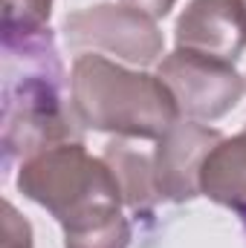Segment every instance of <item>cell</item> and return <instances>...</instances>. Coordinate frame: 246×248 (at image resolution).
<instances>
[{"instance_id":"cell-7","label":"cell","mask_w":246,"mask_h":248,"mask_svg":"<svg viewBox=\"0 0 246 248\" xmlns=\"http://www.w3.org/2000/svg\"><path fill=\"white\" fill-rule=\"evenodd\" d=\"M177 49L235 63L246 52V0H191L174 26Z\"/></svg>"},{"instance_id":"cell-5","label":"cell","mask_w":246,"mask_h":248,"mask_svg":"<svg viewBox=\"0 0 246 248\" xmlns=\"http://www.w3.org/2000/svg\"><path fill=\"white\" fill-rule=\"evenodd\" d=\"M157 75L177 98L180 116L188 122H217L229 116L246 93V78L235 63L174 49L157 63Z\"/></svg>"},{"instance_id":"cell-1","label":"cell","mask_w":246,"mask_h":248,"mask_svg":"<svg viewBox=\"0 0 246 248\" xmlns=\"http://www.w3.org/2000/svg\"><path fill=\"white\" fill-rule=\"evenodd\" d=\"M64 66L44 29L29 38L3 41V153L29 159L64 141H81V124L61 95Z\"/></svg>"},{"instance_id":"cell-8","label":"cell","mask_w":246,"mask_h":248,"mask_svg":"<svg viewBox=\"0 0 246 248\" xmlns=\"http://www.w3.org/2000/svg\"><path fill=\"white\" fill-rule=\"evenodd\" d=\"M200 196L246 217V124L241 133L223 136L200 170Z\"/></svg>"},{"instance_id":"cell-2","label":"cell","mask_w":246,"mask_h":248,"mask_svg":"<svg viewBox=\"0 0 246 248\" xmlns=\"http://www.w3.org/2000/svg\"><path fill=\"white\" fill-rule=\"evenodd\" d=\"M15 185L58 219L64 243H78L127 222L110 165L93 156L84 141H64L23 159Z\"/></svg>"},{"instance_id":"cell-4","label":"cell","mask_w":246,"mask_h":248,"mask_svg":"<svg viewBox=\"0 0 246 248\" xmlns=\"http://www.w3.org/2000/svg\"><path fill=\"white\" fill-rule=\"evenodd\" d=\"M64 41L72 52H105L133 66L165 58V38L157 20L124 3H96L64 17Z\"/></svg>"},{"instance_id":"cell-9","label":"cell","mask_w":246,"mask_h":248,"mask_svg":"<svg viewBox=\"0 0 246 248\" xmlns=\"http://www.w3.org/2000/svg\"><path fill=\"white\" fill-rule=\"evenodd\" d=\"M102 159L110 165L119 190H122L124 205L136 214L151 211L159 199L157 193V179H154V153H145L133 144V139H119L113 136L105 144Z\"/></svg>"},{"instance_id":"cell-6","label":"cell","mask_w":246,"mask_h":248,"mask_svg":"<svg viewBox=\"0 0 246 248\" xmlns=\"http://www.w3.org/2000/svg\"><path fill=\"white\" fill-rule=\"evenodd\" d=\"M223 139L220 130L203 122H177L168 127L154 147V179L157 193L165 202H191L200 196V170L206 156Z\"/></svg>"},{"instance_id":"cell-12","label":"cell","mask_w":246,"mask_h":248,"mask_svg":"<svg viewBox=\"0 0 246 248\" xmlns=\"http://www.w3.org/2000/svg\"><path fill=\"white\" fill-rule=\"evenodd\" d=\"M119 3L133 6V9H139V12L151 15L154 20H162V17L174 9V3H177V0H119Z\"/></svg>"},{"instance_id":"cell-11","label":"cell","mask_w":246,"mask_h":248,"mask_svg":"<svg viewBox=\"0 0 246 248\" xmlns=\"http://www.w3.org/2000/svg\"><path fill=\"white\" fill-rule=\"evenodd\" d=\"M0 248H35L29 219L20 217V211L9 199L3 202V240H0Z\"/></svg>"},{"instance_id":"cell-13","label":"cell","mask_w":246,"mask_h":248,"mask_svg":"<svg viewBox=\"0 0 246 248\" xmlns=\"http://www.w3.org/2000/svg\"><path fill=\"white\" fill-rule=\"evenodd\" d=\"M244 225H246V217H244Z\"/></svg>"},{"instance_id":"cell-3","label":"cell","mask_w":246,"mask_h":248,"mask_svg":"<svg viewBox=\"0 0 246 248\" xmlns=\"http://www.w3.org/2000/svg\"><path fill=\"white\" fill-rule=\"evenodd\" d=\"M70 104L84 130L157 141L180 122V107L157 72L127 69L107 55L81 52L70 72Z\"/></svg>"},{"instance_id":"cell-10","label":"cell","mask_w":246,"mask_h":248,"mask_svg":"<svg viewBox=\"0 0 246 248\" xmlns=\"http://www.w3.org/2000/svg\"><path fill=\"white\" fill-rule=\"evenodd\" d=\"M53 0H3V41L29 38L50 29Z\"/></svg>"}]
</instances>
